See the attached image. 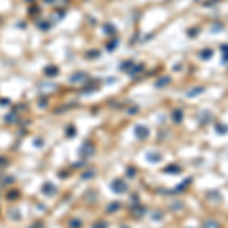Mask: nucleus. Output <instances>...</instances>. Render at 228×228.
Here are the masks:
<instances>
[{"label":"nucleus","mask_w":228,"mask_h":228,"mask_svg":"<svg viewBox=\"0 0 228 228\" xmlns=\"http://www.w3.org/2000/svg\"><path fill=\"white\" fill-rule=\"evenodd\" d=\"M204 228H219V226H218V224H216V222H213V220H210V222H205V225H204Z\"/></svg>","instance_id":"obj_1"}]
</instances>
